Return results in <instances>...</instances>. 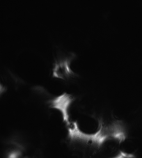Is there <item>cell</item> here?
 I'll use <instances>...</instances> for the list:
<instances>
[{
  "mask_svg": "<svg viewBox=\"0 0 142 158\" xmlns=\"http://www.w3.org/2000/svg\"><path fill=\"white\" fill-rule=\"evenodd\" d=\"M7 158H38L36 155L19 143H14L9 148Z\"/></svg>",
  "mask_w": 142,
  "mask_h": 158,
  "instance_id": "obj_3",
  "label": "cell"
},
{
  "mask_svg": "<svg viewBox=\"0 0 142 158\" xmlns=\"http://www.w3.org/2000/svg\"><path fill=\"white\" fill-rule=\"evenodd\" d=\"M85 158H106V157H103V156H86Z\"/></svg>",
  "mask_w": 142,
  "mask_h": 158,
  "instance_id": "obj_4",
  "label": "cell"
},
{
  "mask_svg": "<svg viewBox=\"0 0 142 158\" xmlns=\"http://www.w3.org/2000/svg\"><path fill=\"white\" fill-rule=\"evenodd\" d=\"M74 98L68 93H64L61 95L53 98L48 102L51 108L56 109L60 112L62 118L69 114L71 105Z\"/></svg>",
  "mask_w": 142,
  "mask_h": 158,
  "instance_id": "obj_2",
  "label": "cell"
},
{
  "mask_svg": "<svg viewBox=\"0 0 142 158\" xmlns=\"http://www.w3.org/2000/svg\"><path fill=\"white\" fill-rule=\"evenodd\" d=\"M74 55H71L69 57L58 60L55 63L53 68V76L58 79L66 80L76 76L71 69V61L73 60Z\"/></svg>",
  "mask_w": 142,
  "mask_h": 158,
  "instance_id": "obj_1",
  "label": "cell"
}]
</instances>
